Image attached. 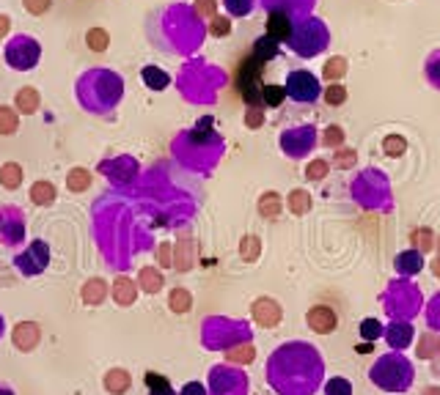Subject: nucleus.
<instances>
[{"mask_svg": "<svg viewBox=\"0 0 440 395\" xmlns=\"http://www.w3.org/2000/svg\"><path fill=\"white\" fill-rule=\"evenodd\" d=\"M347 72V61L344 58H330L328 61V69H325V77L328 80H336V77H341Z\"/></svg>", "mask_w": 440, "mask_h": 395, "instance_id": "obj_37", "label": "nucleus"}, {"mask_svg": "<svg viewBox=\"0 0 440 395\" xmlns=\"http://www.w3.org/2000/svg\"><path fill=\"white\" fill-rule=\"evenodd\" d=\"M413 335H416L413 324H410V321H402V319H394V321L386 327V332H383L386 343H388L394 352L408 349V346H410V341H413Z\"/></svg>", "mask_w": 440, "mask_h": 395, "instance_id": "obj_13", "label": "nucleus"}, {"mask_svg": "<svg viewBox=\"0 0 440 395\" xmlns=\"http://www.w3.org/2000/svg\"><path fill=\"white\" fill-rule=\"evenodd\" d=\"M138 286H141L146 294H157V291L163 288V275H160V269H154V266L141 269V275H138Z\"/></svg>", "mask_w": 440, "mask_h": 395, "instance_id": "obj_19", "label": "nucleus"}, {"mask_svg": "<svg viewBox=\"0 0 440 395\" xmlns=\"http://www.w3.org/2000/svg\"><path fill=\"white\" fill-rule=\"evenodd\" d=\"M228 360H242V363H248V360H253V349H250V346H245V349H231V352H228Z\"/></svg>", "mask_w": 440, "mask_h": 395, "instance_id": "obj_45", "label": "nucleus"}, {"mask_svg": "<svg viewBox=\"0 0 440 395\" xmlns=\"http://www.w3.org/2000/svg\"><path fill=\"white\" fill-rule=\"evenodd\" d=\"M325 395H352V382L344 379V376L328 379L325 382Z\"/></svg>", "mask_w": 440, "mask_h": 395, "instance_id": "obj_31", "label": "nucleus"}, {"mask_svg": "<svg viewBox=\"0 0 440 395\" xmlns=\"http://www.w3.org/2000/svg\"><path fill=\"white\" fill-rule=\"evenodd\" d=\"M292 33V17L286 8H272L270 17H267V36L278 39V41H286Z\"/></svg>", "mask_w": 440, "mask_h": 395, "instance_id": "obj_14", "label": "nucleus"}, {"mask_svg": "<svg viewBox=\"0 0 440 395\" xmlns=\"http://www.w3.org/2000/svg\"><path fill=\"white\" fill-rule=\"evenodd\" d=\"M281 146H283V151H286L292 160H300V157H306V154L317 146V129H314V127L286 129L283 138H281Z\"/></svg>", "mask_w": 440, "mask_h": 395, "instance_id": "obj_8", "label": "nucleus"}, {"mask_svg": "<svg viewBox=\"0 0 440 395\" xmlns=\"http://www.w3.org/2000/svg\"><path fill=\"white\" fill-rule=\"evenodd\" d=\"M179 395H207V390H204V385H201V382H188Z\"/></svg>", "mask_w": 440, "mask_h": 395, "instance_id": "obj_46", "label": "nucleus"}, {"mask_svg": "<svg viewBox=\"0 0 440 395\" xmlns=\"http://www.w3.org/2000/svg\"><path fill=\"white\" fill-rule=\"evenodd\" d=\"M25 3V8L30 11V14H44L50 6H52V0H22Z\"/></svg>", "mask_w": 440, "mask_h": 395, "instance_id": "obj_41", "label": "nucleus"}, {"mask_svg": "<svg viewBox=\"0 0 440 395\" xmlns=\"http://www.w3.org/2000/svg\"><path fill=\"white\" fill-rule=\"evenodd\" d=\"M80 102L88 113H108L124 96V80L110 69H91L77 83Z\"/></svg>", "mask_w": 440, "mask_h": 395, "instance_id": "obj_2", "label": "nucleus"}, {"mask_svg": "<svg viewBox=\"0 0 440 395\" xmlns=\"http://www.w3.org/2000/svg\"><path fill=\"white\" fill-rule=\"evenodd\" d=\"M325 102H328L330 107L344 105V102H347V88H344V85H339V83L328 85V88H325Z\"/></svg>", "mask_w": 440, "mask_h": 395, "instance_id": "obj_33", "label": "nucleus"}, {"mask_svg": "<svg viewBox=\"0 0 440 395\" xmlns=\"http://www.w3.org/2000/svg\"><path fill=\"white\" fill-rule=\"evenodd\" d=\"M14 264H17V269H19L22 275H39V272H44V266L50 264V247H47L41 239H33V242L28 244V250L14 258Z\"/></svg>", "mask_w": 440, "mask_h": 395, "instance_id": "obj_9", "label": "nucleus"}, {"mask_svg": "<svg viewBox=\"0 0 440 395\" xmlns=\"http://www.w3.org/2000/svg\"><path fill=\"white\" fill-rule=\"evenodd\" d=\"M289 198H292V211H294V214H300V211L308 209V195H306L303 190H294Z\"/></svg>", "mask_w": 440, "mask_h": 395, "instance_id": "obj_39", "label": "nucleus"}, {"mask_svg": "<svg viewBox=\"0 0 440 395\" xmlns=\"http://www.w3.org/2000/svg\"><path fill=\"white\" fill-rule=\"evenodd\" d=\"M261 72H264V61H259L253 52L248 55V58H242L239 61V66H237V77H234V85H237V94L242 96V102L248 105V107H264L261 105V88H264V83H261Z\"/></svg>", "mask_w": 440, "mask_h": 395, "instance_id": "obj_5", "label": "nucleus"}, {"mask_svg": "<svg viewBox=\"0 0 440 395\" xmlns=\"http://www.w3.org/2000/svg\"><path fill=\"white\" fill-rule=\"evenodd\" d=\"M66 187H69L72 193H86V190L91 187V173H88L86 168H72V171L66 173Z\"/></svg>", "mask_w": 440, "mask_h": 395, "instance_id": "obj_22", "label": "nucleus"}, {"mask_svg": "<svg viewBox=\"0 0 440 395\" xmlns=\"http://www.w3.org/2000/svg\"><path fill=\"white\" fill-rule=\"evenodd\" d=\"M341 138H344L341 127H328V135L322 138V143H328V146H336V143H339Z\"/></svg>", "mask_w": 440, "mask_h": 395, "instance_id": "obj_44", "label": "nucleus"}, {"mask_svg": "<svg viewBox=\"0 0 440 395\" xmlns=\"http://www.w3.org/2000/svg\"><path fill=\"white\" fill-rule=\"evenodd\" d=\"M17 110L19 113H36L39 110V94L33 91V88H22L19 94H17Z\"/></svg>", "mask_w": 440, "mask_h": 395, "instance_id": "obj_27", "label": "nucleus"}, {"mask_svg": "<svg viewBox=\"0 0 440 395\" xmlns=\"http://www.w3.org/2000/svg\"><path fill=\"white\" fill-rule=\"evenodd\" d=\"M3 58H6V63L14 72H30V69H36V63L41 58V47H39V41L33 36L19 33V36H14V39L6 41Z\"/></svg>", "mask_w": 440, "mask_h": 395, "instance_id": "obj_6", "label": "nucleus"}, {"mask_svg": "<svg viewBox=\"0 0 440 395\" xmlns=\"http://www.w3.org/2000/svg\"><path fill=\"white\" fill-rule=\"evenodd\" d=\"M278 211H281V195H275V193H264L261 200H259V214H261V217H267V220H275V217H278Z\"/></svg>", "mask_w": 440, "mask_h": 395, "instance_id": "obj_28", "label": "nucleus"}, {"mask_svg": "<svg viewBox=\"0 0 440 395\" xmlns=\"http://www.w3.org/2000/svg\"><path fill=\"white\" fill-rule=\"evenodd\" d=\"M256 255H259V239H256V236H245V239H242V258L253 261Z\"/></svg>", "mask_w": 440, "mask_h": 395, "instance_id": "obj_38", "label": "nucleus"}, {"mask_svg": "<svg viewBox=\"0 0 440 395\" xmlns=\"http://www.w3.org/2000/svg\"><path fill=\"white\" fill-rule=\"evenodd\" d=\"M383 146H386V151H388L391 157H399V154H405V140H402V138H388Z\"/></svg>", "mask_w": 440, "mask_h": 395, "instance_id": "obj_40", "label": "nucleus"}, {"mask_svg": "<svg viewBox=\"0 0 440 395\" xmlns=\"http://www.w3.org/2000/svg\"><path fill=\"white\" fill-rule=\"evenodd\" d=\"M278 39H272V36H261V39H256V44H253V55L259 58V61H272L275 55H278Z\"/></svg>", "mask_w": 440, "mask_h": 395, "instance_id": "obj_21", "label": "nucleus"}, {"mask_svg": "<svg viewBox=\"0 0 440 395\" xmlns=\"http://www.w3.org/2000/svg\"><path fill=\"white\" fill-rule=\"evenodd\" d=\"M88 47L94 50V52H102L105 47H108V33L105 30H88Z\"/></svg>", "mask_w": 440, "mask_h": 395, "instance_id": "obj_36", "label": "nucleus"}, {"mask_svg": "<svg viewBox=\"0 0 440 395\" xmlns=\"http://www.w3.org/2000/svg\"><path fill=\"white\" fill-rule=\"evenodd\" d=\"M286 44L300 58H317L330 47V30L319 17H297L292 19V33Z\"/></svg>", "mask_w": 440, "mask_h": 395, "instance_id": "obj_4", "label": "nucleus"}, {"mask_svg": "<svg viewBox=\"0 0 440 395\" xmlns=\"http://www.w3.org/2000/svg\"><path fill=\"white\" fill-rule=\"evenodd\" d=\"M286 99V88L283 85H264L261 88V105L264 107H281Z\"/></svg>", "mask_w": 440, "mask_h": 395, "instance_id": "obj_26", "label": "nucleus"}, {"mask_svg": "<svg viewBox=\"0 0 440 395\" xmlns=\"http://www.w3.org/2000/svg\"><path fill=\"white\" fill-rule=\"evenodd\" d=\"M0 184H3L6 190H17V187L22 184V168L14 165V162L3 165V168H0Z\"/></svg>", "mask_w": 440, "mask_h": 395, "instance_id": "obj_24", "label": "nucleus"}, {"mask_svg": "<svg viewBox=\"0 0 440 395\" xmlns=\"http://www.w3.org/2000/svg\"><path fill=\"white\" fill-rule=\"evenodd\" d=\"M17 127H19L17 113H14L11 107L0 105V135H14V132H17Z\"/></svg>", "mask_w": 440, "mask_h": 395, "instance_id": "obj_29", "label": "nucleus"}, {"mask_svg": "<svg viewBox=\"0 0 440 395\" xmlns=\"http://www.w3.org/2000/svg\"><path fill=\"white\" fill-rule=\"evenodd\" d=\"M8 17H0V36H6V30H8Z\"/></svg>", "mask_w": 440, "mask_h": 395, "instance_id": "obj_48", "label": "nucleus"}, {"mask_svg": "<svg viewBox=\"0 0 440 395\" xmlns=\"http://www.w3.org/2000/svg\"><path fill=\"white\" fill-rule=\"evenodd\" d=\"M361 335H363V338H377V335H380V324H377L374 319L363 321V324H361Z\"/></svg>", "mask_w": 440, "mask_h": 395, "instance_id": "obj_42", "label": "nucleus"}, {"mask_svg": "<svg viewBox=\"0 0 440 395\" xmlns=\"http://www.w3.org/2000/svg\"><path fill=\"white\" fill-rule=\"evenodd\" d=\"M223 6H226V11L234 14V17H248V14L253 11L256 0H223Z\"/></svg>", "mask_w": 440, "mask_h": 395, "instance_id": "obj_34", "label": "nucleus"}, {"mask_svg": "<svg viewBox=\"0 0 440 395\" xmlns=\"http://www.w3.org/2000/svg\"><path fill=\"white\" fill-rule=\"evenodd\" d=\"M110 294H113V302H116V305L130 308V305L138 299V286H135L130 277L119 275V277H116V283H113V288H110Z\"/></svg>", "mask_w": 440, "mask_h": 395, "instance_id": "obj_15", "label": "nucleus"}, {"mask_svg": "<svg viewBox=\"0 0 440 395\" xmlns=\"http://www.w3.org/2000/svg\"><path fill=\"white\" fill-rule=\"evenodd\" d=\"M55 198H58V193H55V187H52L50 182H36V184L30 187V200H33L36 206H52Z\"/></svg>", "mask_w": 440, "mask_h": 395, "instance_id": "obj_20", "label": "nucleus"}, {"mask_svg": "<svg viewBox=\"0 0 440 395\" xmlns=\"http://www.w3.org/2000/svg\"><path fill=\"white\" fill-rule=\"evenodd\" d=\"M141 77H143L146 88H152V91H166V88L171 85V74L163 72L160 66H143Z\"/></svg>", "mask_w": 440, "mask_h": 395, "instance_id": "obj_17", "label": "nucleus"}, {"mask_svg": "<svg viewBox=\"0 0 440 395\" xmlns=\"http://www.w3.org/2000/svg\"><path fill=\"white\" fill-rule=\"evenodd\" d=\"M397 266H399V272H419L421 266H424V261H421V255L419 253H402L399 258H397Z\"/></svg>", "mask_w": 440, "mask_h": 395, "instance_id": "obj_30", "label": "nucleus"}, {"mask_svg": "<svg viewBox=\"0 0 440 395\" xmlns=\"http://www.w3.org/2000/svg\"><path fill=\"white\" fill-rule=\"evenodd\" d=\"M267 382L278 395H317L325 382V360L314 343L289 341L267 360Z\"/></svg>", "mask_w": 440, "mask_h": 395, "instance_id": "obj_1", "label": "nucleus"}, {"mask_svg": "<svg viewBox=\"0 0 440 395\" xmlns=\"http://www.w3.org/2000/svg\"><path fill=\"white\" fill-rule=\"evenodd\" d=\"M264 121V116H261V110H256V107H250V113H248V118H245V124L248 127H259Z\"/></svg>", "mask_w": 440, "mask_h": 395, "instance_id": "obj_47", "label": "nucleus"}, {"mask_svg": "<svg viewBox=\"0 0 440 395\" xmlns=\"http://www.w3.org/2000/svg\"><path fill=\"white\" fill-rule=\"evenodd\" d=\"M424 74L427 80L440 91V50H435L430 58H427V66H424Z\"/></svg>", "mask_w": 440, "mask_h": 395, "instance_id": "obj_32", "label": "nucleus"}, {"mask_svg": "<svg viewBox=\"0 0 440 395\" xmlns=\"http://www.w3.org/2000/svg\"><path fill=\"white\" fill-rule=\"evenodd\" d=\"M168 308H171L174 313H188V310L193 308V297H190V291H185V288H174V291H171V297H168Z\"/></svg>", "mask_w": 440, "mask_h": 395, "instance_id": "obj_25", "label": "nucleus"}, {"mask_svg": "<svg viewBox=\"0 0 440 395\" xmlns=\"http://www.w3.org/2000/svg\"><path fill=\"white\" fill-rule=\"evenodd\" d=\"M11 343L19 349V352H33L39 343H41V327L36 321H19L14 330H11Z\"/></svg>", "mask_w": 440, "mask_h": 395, "instance_id": "obj_12", "label": "nucleus"}, {"mask_svg": "<svg viewBox=\"0 0 440 395\" xmlns=\"http://www.w3.org/2000/svg\"><path fill=\"white\" fill-rule=\"evenodd\" d=\"M250 316H253V321H256L259 327H278L281 319H283V310H281V305H278L275 299L261 297V299L253 302Z\"/></svg>", "mask_w": 440, "mask_h": 395, "instance_id": "obj_10", "label": "nucleus"}, {"mask_svg": "<svg viewBox=\"0 0 440 395\" xmlns=\"http://www.w3.org/2000/svg\"><path fill=\"white\" fill-rule=\"evenodd\" d=\"M143 382H146V387H149V395H177L174 387H171V382H168L163 374L149 371V374L143 376Z\"/></svg>", "mask_w": 440, "mask_h": 395, "instance_id": "obj_23", "label": "nucleus"}, {"mask_svg": "<svg viewBox=\"0 0 440 395\" xmlns=\"http://www.w3.org/2000/svg\"><path fill=\"white\" fill-rule=\"evenodd\" d=\"M108 297V283L102 277H91L86 286H83V302L86 305H102Z\"/></svg>", "mask_w": 440, "mask_h": 395, "instance_id": "obj_18", "label": "nucleus"}, {"mask_svg": "<svg viewBox=\"0 0 440 395\" xmlns=\"http://www.w3.org/2000/svg\"><path fill=\"white\" fill-rule=\"evenodd\" d=\"M328 171H330V165H328L325 160H317V162H311V165H308L306 176H308L311 182H322V179L328 176Z\"/></svg>", "mask_w": 440, "mask_h": 395, "instance_id": "obj_35", "label": "nucleus"}, {"mask_svg": "<svg viewBox=\"0 0 440 395\" xmlns=\"http://www.w3.org/2000/svg\"><path fill=\"white\" fill-rule=\"evenodd\" d=\"M210 30H212L215 36H226V33L231 30V25H228V19H223V17H215V19H212V25H210Z\"/></svg>", "mask_w": 440, "mask_h": 395, "instance_id": "obj_43", "label": "nucleus"}, {"mask_svg": "<svg viewBox=\"0 0 440 395\" xmlns=\"http://www.w3.org/2000/svg\"><path fill=\"white\" fill-rule=\"evenodd\" d=\"M369 379L383 393H408L416 379V368L402 352H388L369 368Z\"/></svg>", "mask_w": 440, "mask_h": 395, "instance_id": "obj_3", "label": "nucleus"}, {"mask_svg": "<svg viewBox=\"0 0 440 395\" xmlns=\"http://www.w3.org/2000/svg\"><path fill=\"white\" fill-rule=\"evenodd\" d=\"M102 385H105V390L110 395H124L132 387V376H130L124 368H110V371L105 374Z\"/></svg>", "mask_w": 440, "mask_h": 395, "instance_id": "obj_16", "label": "nucleus"}, {"mask_svg": "<svg viewBox=\"0 0 440 395\" xmlns=\"http://www.w3.org/2000/svg\"><path fill=\"white\" fill-rule=\"evenodd\" d=\"M306 321H308V327H311L317 335H330V332H336V327H339V316H336V310L328 308V305H314V308L308 310Z\"/></svg>", "mask_w": 440, "mask_h": 395, "instance_id": "obj_11", "label": "nucleus"}, {"mask_svg": "<svg viewBox=\"0 0 440 395\" xmlns=\"http://www.w3.org/2000/svg\"><path fill=\"white\" fill-rule=\"evenodd\" d=\"M0 395H14V390L11 387H0Z\"/></svg>", "mask_w": 440, "mask_h": 395, "instance_id": "obj_49", "label": "nucleus"}, {"mask_svg": "<svg viewBox=\"0 0 440 395\" xmlns=\"http://www.w3.org/2000/svg\"><path fill=\"white\" fill-rule=\"evenodd\" d=\"M283 88H286V96H289L292 102H297V105H314V102H319V96H322V83H319V77L311 74L308 69H294V72H289Z\"/></svg>", "mask_w": 440, "mask_h": 395, "instance_id": "obj_7", "label": "nucleus"}]
</instances>
